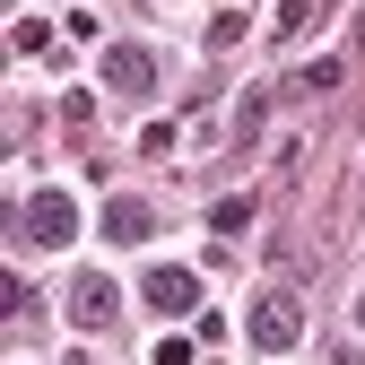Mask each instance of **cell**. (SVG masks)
I'll list each match as a JSON object with an SVG mask.
<instances>
[{"label":"cell","instance_id":"1","mask_svg":"<svg viewBox=\"0 0 365 365\" xmlns=\"http://www.w3.org/2000/svg\"><path fill=\"white\" fill-rule=\"evenodd\" d=\"M296 339H304V304H296L287 287H261V296H252V348L279 356V348H296Z\"/></svg>","mask_w":365,"mask_h":365},{"label":"cell","instance_id":"2","mask_svg":"<svg viewBox=\"0 0 365 365\" xmlns=\"http://www.w3.org/2000/svg\"><path fill=\"white\" fill-rule=\"evenodd\" d=\"M18 217H26L35 244H78V200H70V192H35Z\"/></svg>","mask_w":365,"mask_h":365},{"label":"cell","instance_id":"3","mask_svg":"<svg viewBox=\"0 0 365 365\" xmlns=\"http://www.w3.org/2000/svg\"><path fill=\"white\" fill-rule=\"evenodd\" d=\"M105 87L113 96H148L157 87V53L148 43H105Z\"/></svg>","mask_w":365,"mask_h":365},{"label":"cell","instance_id":"4","mask_svg":"<svg viewBox=\"0 0 365 365\" xmlns=\"http://www.w3.org/2000/svg\"><path fill=\"white\" fill-rule=\"evenodd\" d=\"M113 313H122V287L105 279V269H78V287H70V322H78V331H105Z\"/></svg>","mask_w":365,"mask_h":365},{"label":"cell","instance_id":"5","mask_svg":"<svg viewBox=\"0 0 365 365\" xmlns=\"http://www.w3.org/2000/svg\"><path fill=\"white\" fill-rule=\"evenodd\" d=\"M148 304L165 313V322H174V313H200V269H174V261H157V269H148Z\"/></svg>","mask_w":365,"mask_h":365},{"label":"cell","instance_id":"6","mask_svg":"<svg viewBox=\"0 0 365 365\" xmlns=\"http://www.w3.org/2000/svg\"><path fill=\"white\" fill-rule=\"evenodd\" d=\"M105 235H113V244H148V235H157V209H148V200H130V192L105 200Z\"/></svg>","mask_w":365,"mask_h":365},{"label":"cell","instance_id":"7","mask_svg":"<svg viewBox=\"0 0 365 365\" xmlns=\"http://www.w3.org/2000/svg\"><path fill=\"white\" fill-rule=\"evenodd\" d=\"M209 226H217V235H244V226H252V192H244V200H217Z\"/></svg>","mask_w":365,"mask_h":365},{"label":"cell","instance_id":"8","mask_svg":"<svg viewBox=\"0 0 365 365\" xmlns=\"http://www.w3.org/2000/svg\"><path fill=\"white\" fill-rule=\"evenodd\" d=\"M296 26H313V0H279L269 9V35H296Z\"/></svg>","mask_w":365,"mask_h":365},{"label":"cell","instance_id":"9","mask_svg":"<svg viewBox=\"0 0 365 365\" xmlns=\"http://www.w3.org/2000/svg\"><path fill=\"white\" fill-rule=\"evenodd\" d=\"M43 43H53V26H43V18H18V26H9V53H43Z\"/></svg>","mask_w":365,"mask_h":365},{"label":"cell","instance_id":"10","mask_svg":"<svg viewBox=\"0 0 365 365\" xmlns=\"http://www.w3.org/2000/svg\"><path fill=\"white\" fill-rule=\"evenodd\" d=\"M140 157H174V122H148L140 130Z\"/></svg>","mask_w":365,"mask_h":365},{"label":"cell","instance_id":"11","mask_svg":"<svg viewBox=\"0 0 365 365\" xmlns=\"http://www.w3.org/2000/svg\"><path fill=\"white\" fill-rule=\"evenodd\" d=\"M157 365H192V339H182V331H165V339H157Z\"/></svg>","mask_w":365,"mask_h":365},{"label":"cell","instance_id":"12","mask_svg":"<svg viewBox=\"0 0 365 365\" xmlns=\"http://www.w3.org/2000/svg\"><path fill=\"white\" fill-rule=\"evenodd\" d=\"M356 322H365V296H356Z\"/></svg>","mask_w":365,"mask_h":365},{"label":"cell","instance_id":"13","mask_svg":"<svg viewBox=\"0 0 365 365\" xmlns=\"http://www.w3.org/2000/svg\"><path fill=\"white\" fill-rule=\"evenodd\" d=\"M356 35H365V26H356Z\"/></svg>","mask_w":365,"mask_h":365}]
</instances>
